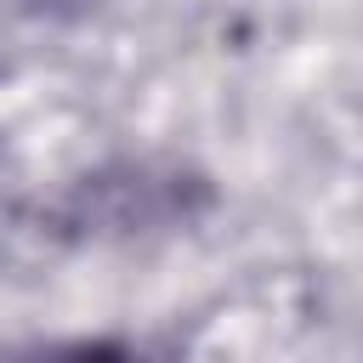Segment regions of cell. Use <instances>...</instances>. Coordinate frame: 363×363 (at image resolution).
I'll return each instance as SVG.
<instances>
[{"mask_svg":"<svg viewBox=\"0 0 363 363\" xmlns=\"http://www.w3.org/2000/svg\"><path fill=\"white\" fill-rule=\"evenodd\" d=\"M17 363H136V357H125V352H113V346H91V340H79V346H45V352H28V357H17Z\"/></svg>","mask_w":363,"mask_h":363,"instance_id":"cell-1","label":"cell"}]
</instances>
